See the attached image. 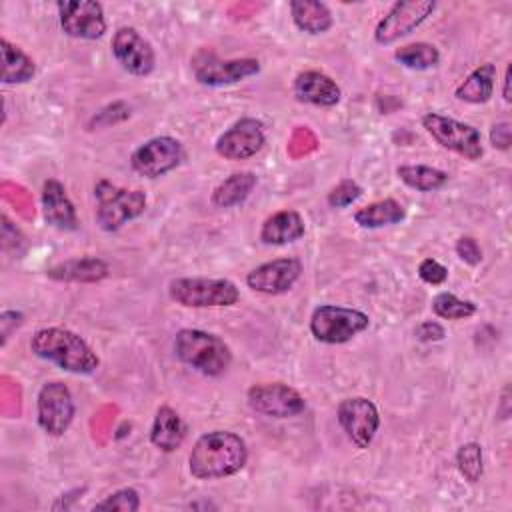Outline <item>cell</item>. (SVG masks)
Returning a JSON list of instances; mask_svg holds the SVG:
<instances>
[{"instance_id": "obj_29", "label": "cell", "mask_w": 512, "mask_h": 512, "mask_svg": "<svg viewBox=\"0 0 512 512\" xmlns=\"http://www.w3.org/2000/svg\"><path fill=\"white\" fill-rule=\"evenodd\" d=\"M394 60L410 70H428L438 66L440 52L430 42H412L394 50Z\"/></svg>"}, {"instance_id": "obj_39", "label": "cell", "mask_w": 512, "mask_h": 512, "mask_svg": "<svg viewBox=\"0 0 512 512\" xmlns=\"http://www.w3.org/2000/svg\"><path fill=\"white\" fill-rule=\"evenodd\" d=\"M510 74H512V68H510V64H508L506 70H504V86H502V98H504V102H510V100H512V96H510Z\"/></svg>"}, {"instance_id": "obj_25", "label": "cell", "mask_w": 512, "mask_h": 512, "mask_svg": "<svg viewBox=\"0 0 512 512\" xmlns=\"http://www.w3.org/2000/svg\"><path fill=\"white\" fill-rule=\"evenodd\" d=\"M404 218H406V210L396 198L376 200L354 212V222L360 228H368V230L400 224Z\"/></svg>"}, {"instance_id": "obj_28", "label": "cell", "mask_w": 512, "mask_h": 512, "mask_svg": "<svg viewBox=\"0 0 512 512\" xmlns=\"http://www.w3.org/2000/svg\"><path fill=\"white\" fill-rule=\"evenodd\" d=\"M396 176L408 188L418 192H434L446 186L448 182V172L426 164H400L396 168Z\"/></svg>"}, {"instance_id": "obj_15", "label": "cell", "mask_w": 512, "mask_h": 512, "mask_svg": "<svg viewBox=\"0 0 512 512\" xmlns=\"http://www.w3.org/2000/svg\"><path fill=\"white\" fill-rule=\"evenodd\" d=\"M264 144H266L264 124L256 118L244 116L218 136L214 150L218 156L226 160H248L256 156L264 148Z\"/></svg>"}, {"instance_id": "obj_9", "label": "cell", "mask_w": 512, "mask_h": 512, "mask_svg": "<svg viewBox=\"0 0 512 512\" xmlns=\"http://www.w3.org/2000/svg\"><path fill=\"white\" fill-rule=\"evenodd\" d=\"M336 420L346 438L358 450H366L380 428L378 406L366 396H352L340 400L336 408Z\"/></svg>"}, {"instance_id": "obj_3", "label": "cell", "mask_w": 512, "mask_h": 512, "mask_svg": "<svg viewBox=\"0 0 512 512\" xmlns=\"http://www.w3.org/2000/svg\"><path fill=\"white\" fill-rule=\"evenodd\" d=\"M176 358L190 366L192 370L218 378L232 364L230 346L216 334L198 330V328H182L176 332L172 342Z\"/></svg>"}, {"instance_id": "obj_31", "label": "cell", "mask_w": 512, "mask_h": 512, "mask_svg": "<svg viewBox=\"0 0 512 512\" xmlns=\"http://www.w3.org/2000/svg\"><path fill=\"white\" fill-rule=\"evenodd\" d=\"M456 468L460 472V476L470 482L476 484L482 478L484 472V454H482V446L478 442H466L456 450Z\"/></svg>"}, {"instance_id": "obj_13", "label": "cell", "mask_w": 512, "mask_h": 512, "mask_svg": "<svg viewBox=\"0 0 512 512\" xmlns=\"http://www.w3.org/2000/svg\"><path fill=\"white\" fill-rule=\"evenodd\" d=\"M246 398L254 412L270 418H294L306 410L304 396L284 382L254 384L248 388Z\"/></svg>"}, {"instance_id": "obj_2", "label": "cell", "mask_w": 512, "mask_h": 512, "mask_svg": "<svg viewBox=\"0 0 512 512\" xmlns=\"http://www.w3.org/2000/svg\"><path fill=\"white\" fill-rule=\"evenodd\" d=\"M30 350L34 356L56 364L72 374H94L100 366L98 354L76 332L62 326H46L32 334Z\"/></svg>"}, {"instance_id": "obj_30", "label": "cell", "mask_w": 512, "mask_h": 512, "mask_svg": "<svg viewBox=\"0 0 512 512\" xmlns=\"http://www.w3.org/2000/svg\"><path fill=\"white\" fill-rule=\"evenodd\" d=\"M432 312L442 320H464L476 314V304L452 292H438L432 298Z\"/></svg>"}, {"instance_id": "obj_19", "label": "cell", "mask_w": 512, "mask_h": 512, "mask_svg": "<svg viewBox=\"0 0 512 512\" xmlns=\"http://www.w3.org/2000/svg\"><path fill=\"white\" fill-rule=\"evenodd\" d=\"M42 212H44V220L60 230V232H74L78 228V216H76V208L72 204V200L66 194V188L60 180L56 178H48L42 184Z\"/></svg>"}, {"instance_id": "obj_36", "label": "cell", "mask_w": 512, "mask_h": 512, "mask_svg": "<svg viewBox=\"0 0 512 512\" xmlns=\"http://www.w3.org/2000/svg\"><path fill=\"white\" fill-rule=\"evenodd\" d=\"M24 324V314L20 310H2L0 312V346L8 344V338L16 328Z\"/></svg>"}, {"instance_id": "obj_22", "label": "cell", "mask_w": 512, "mask_h": 512, "mask_svg": "<svg viewBox=\"0 0 512 512\" xmlns=\"http://www.w3.org/2000/svg\"><path fill=\"white\" fill-rule=\"evenodd\" d=\"M186 438V424L170 406H160L150 426V442L162 452H174Z\"/></svg>"}, {"instance_id": "obj_18", "label": "cell", "mask_w": 512, "mask_h": 512, "mask_svg": "<svg viewBox=\"0 0 512 512\" xmlns=\"http://www.w3.org/2000/svg\"><path fill=\"white\" fill-rule=\"evenodd\" d=\"M292 94L302 104H312L320 108H332L340 102V86L328 74L320 70L298 72L292 82Z\"/></svg>"}, {"instance_id": "obj_26", "label": "cell", "mask_w": 512, "mask_h": 512, "mask_svg": "<svg viewBox=\"0 0 512 512\" xmlns=\"http://www.w3.org/2000/svg\"><path fill=\"white\" fill-rule=\"evenodd\" d=\"M0 52H2V84H24L34 78L36 64L34 60L16 44H12L8 38L0 40Z\"/></svg>"}, {"instance_id": "obj_20", "label": "cell", "mask_w": 512, "mask_h": 512, "mask_svg": "<svg viewBox=\"0 0 512 512\" xmlns=\"http://www.w3.org/2000/svg\"><path fill=\"white\" fill-rule=\"evenodd\" d=\"M306 224L296 210H278L270 214L260 228V242L266 246H284L296 242L304 236Z\"/></svg>"}, {"instance_id": "obj_21", "label": "cell", "mask_w": 512, "mask_h": 512, "mask_svg": "<svg viewBox=\"0 0 512 512\" xmlns=\"http://www.w3.org/2000/svg\"><path fill=\"white\" fill-rule=\"evenodd\" d=\"M46 276L54 282H100L110 276V266L102 258L84 256L50 266Z\"/></svg>"}, {"instance_id": "obj_27", "label": "cell", "mask_w": 512, "mask_h": 512, "mask_svg": "<svg viewBox=\"0 0 512 512\" xmlns=\"http://www.w3.org/2000/svg\"><path fill=\"white\" fill-rule=\"evenodd\" d=\"M256 174L250 170L244 172H234L228 178H224L214 190H212V204L216 208H232L242 204L254 190L256 186Z\"/></svg>"}, {"instance_id": "obj_12", "label": "cell", "mask_w": 512, "mask_h": 512, "mask_svg": "<svg viewBox=\"0 0 512 512\" xmlns=\"http://www.w3.org/2000/svg\"><path fill=\"white\" fill-rule=\"evenodd\" d=\"M56 10L60 28L70 38L98 40L106 32L104 8L96 0H60Z\"/></svg>"}, {"instance_id": "obj_16", "label": "cell", "mask_w": 512, "mask_h": 512, "mask_svg": "<svg viewBox=\"0 0 512 512\" xmlns=\"http://www.w3.org/2000/svg\"><path fill=\"white\" fill-rule=\"evenodd\" d=\"M260 72V62L256 58H232L220 60L214 54H198L194 60V78L202 86H230L242 82Z\"/></svg>"}, {"instance_id": "obj_11", "label": "cell", "mask_w": 512, "mask_h": 512, "mask_svg": "<svg viewBox=\"0 0 512 512\" xmlns=\"http://www.w3.org/2000/svg\"><path fill=\"white\" fill-rule=\"evenodd\" d=\"M184 160V148L180 140L172 136H154L140 144L130 154V166L144 178H160L176 170Z\"/></svg>"}, {"instance_id": "obj_4", "label": "cell", "mask_w": 512, "mask_h": 512, "mask_svg": "<svg viewBox=\"0 0 512 512\" xmlns=\"http://www.w3.org/2000/svg\"><path fill=\"white\" fill-rule=\"evenodd\" d=\"M94 198V218L104 232H118L124 224L142 216L146 210V194L142 190L120 188L104 178L96 182Z\"/></svg>"}, {"instance_id": "obj_5", "label": "cell", "mask_w": 512, "mask_h": 512, "mask_svg": "<svg viewBox=\"0 0 512 512\" xmlns=\"http://www.w3.org/2000/svg\"><path fill=\"white\" fill-rule=\"evenodd\" d=\"M168 296L184 308H226L240 300V290L228 278L192 276L170 280Z\"/></svg>"}, {"instance_id": "obj_24", "label": "cell", "mask_w": 512, "mask_h": 512, "mask_svg": "<svg viewBox=\"0 0 512 512\" xmlns=\"http://www.w3.org/2000/svg\"><path fill=\"white\" fill-rule=\"evenodd\" d=\"M496 84V66L492 62H484L476 66L454 90V96L460 102L468 104H486L494 94Z\"/></svg>"}, {"instance_id": "obj_32", "label": "cell", "mask_w": 512, "mask_h": 512, "mask_svg": "<svg viewBox=\"0 0 512 512\" xmlns=\"http://www.w3.org/2000/svg\"><path fill=\"white\" fill-rule=\"evenodd\" d=\"M92 510H118V512H136L140 510V494L126 486L112 494H108L104 500L96 502Z\"/></svg>"}, {"instance_id": "obj_23", "label": "cell", "mask_w": 512, "mask_h": 512, "mask_svg": "<svg viewBox=\"0 0 512 512\" xmlns=\"http://www.w3.org/2000/svg\"><path fill=\"white\" fill-rule=\"evenodd\" d=\"M292 22L298 30L318 36L332 28L334 16L324 2L318 0H290L288 4Z\"/></svg>"}, {"instance_id": "obj_37", "label": "cell", "mask_w": 512, "mask_h": 512, "mask_svg": "<svg viewBox=\"0 0 512 512\" xmlns=\"http://www.w3.org/2000/svg\"><path fill=\"white\" fill-rule=\"evenodd\" d=\"M414 336L420 340V342H440V340H444V336H446V330H444V326L440 324V322H436V320H424V322H420L416 328H414Z\"/></svg>"}, {"instance_id": "obj_33", "label": "cell", "mask_w": 512, "mask_h": 512, "mask_svg": "<svg viewBox=\"0 0 512 512\" xmlns=\"http://www.w3.org/2000/svg\"><path fill=\"white\" fill-rule=\"evenodd\" d=\"M360 196H362V186H360L356 180H352V178H344V180H340V182L328 192L326 200H328V204H330L332 208H346V206H350L352 202H356Z\"/></svg>"}, {"instance_id": "obj_38", "label": "cell", "mask_w": 512, "mask_h": 512, "mask_svg": "<svg viewBox=\"0 0 512 512\" xmlns=\"http://www.w3.org/2000/svg\"><path fill=\"white\" fill-rule=\"evenodd\" d=\"M512 142V126L510 122H498L490 128V144L498 150H508Z\"/></svg>"}, {"instance_id": "obj_8", "label": "cell", "mask_w": 512, "mask_h": 512, "mask_svg": "<svg viewBox=\"0 0 512 512\" xmlns=\"http://www.w3.org/2000/svg\"><path fill=\"white\" fill-rule=\"evenodd\" d=\"M76 414L70 388L62 380H48L40 386L36 396V422L40 430L52 438L68 432Z\"/></svg>"}, {"instance_id": "obj_14", "label": "cell", "mask_w": 512, "mask_h": 512, "mask_svg": "<svg viewBox=\"0 0 512 512\" xmlns=\"http://www.w3.org/2000/svg\"><path fill=\"white\" fill-rule=\"evenodd\" d=\"M112 54L122 70L132 76H150L156 68V52L152 44L134 26H122L114 32Z\"/></svg>"}, {"instance_id": "obj_10", "label": "cell", "mask_w": 512, "mask_h": 512, "mask_svg": "<svg viewBox=\"0 0 512 512\" xmlns=\"http://www.w3.org/2000/svg\"><path fill=\"white\" fill-rule=\"evenodd\" d=\"M436 10L434 0H398L380 18L374 28V40L380 46H390L402 36L414 32L432 12Z\"/></svg>"}, {"instance_id": "obj_17", "label": "cell", "mask_w": 512, "mask_h": 512, "mask_svg": "<svg viewBox=\"0 0 512 512\" xmlns=\"http://www.w3.org/2000/svg\"><path fill=\"white\" fill-rule=\"evenodd\" d=\"M302 264L298 258H276L252 268L246 274V286L254 292L278 296L286 294L300 278Z\"/></svg>"}, {"instance_id": "obj_7", "label": "cell", "mask_w": 512, "mask_h": 512, "mask_svg": "<svg viewBox=\"0 0 512 512\" xmlns=\"http://www.w3.org/2000/svg\"><path fill=\"white\" fill-rule=\"evenodd\" d=\"M422 128L446 150L466 158V160H480L484 154L482 148V134L478 128L460 122L456 118L428 112L422 116Z\"/></svg>"}, {"instance_id": "obj_6", "label": "cell", "mask_w": 512, "mask_h": 512, "mask_svg": "<svg viewBox=\"0 0 512 512\" xmlns=\"http://www.w3.org/2000/svg\"><path fill=\"white\" fill-rule=\"evenodd\" d=\"M370 326L366 312L336 304H320L312 310L310 332L322 344H344Z\"/></svg>"}, {"instance_id": "obj_1", "label": "cell", "mask_w": 512, "mask_h": 512, "mask_svg": "<svg viewBox=\"0 0 512 512\" xmlns=\"http://www.w3.org/2000/svg\"><path fill=\"white\" fill-rule=\"evenodd\" d=\"M248 462L244 438L230 430H212L202 434L190 454L188 470L198 480H218L238 474Z\"/></svg>"}, {"instance_id": "obj_35", "label": "cell", "mask_w": 512, "mask_h": 512, "mask_svg": "<svg viewBox=\"0 0 512 512\" xmlns=\"http://www.w3.org/2000/svg\"><path fill=\"white\" fill-rule=\"evenodd\" d=\"M458 258L468 266H478L482 262V248L472 236H460L454 244Z\"/></svg>"}, {"instance_id": "obj_34", "label": "cell", "mask_w": 512, "mask_h": 512, "mask_svg": "<svg viewBox=\"0 0 512 512\" xmlns=\"http://www.w3.org/2000/svg\"><path fill=\"white\" fill-rule=\"evenodd\" d=\"M418 276H420V280L426 282V284L440 286V284L446 282L448 270H446V266H442L438 260H434V258H424V260H420V264H418Z\"/></svg>"}]
</instances>
